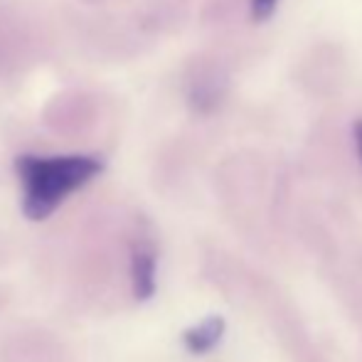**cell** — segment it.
I'll return each instance as SVG.
<instances>
[{"label":"cell","mask_w":362,"mask_h":362,"mask_svg":"<svg viewBox=\"0 0 362 362\" xmlns=\"http://www.w3.org/2000/svg\"><path fill=\"white\" fill-rule=\"evenodd\" d=\"M276 8V0H252V13L257 20H267Z\"/></svg>","instance_id":"277c9868"},{"label":"cell","mask_w":362,"mask_h":362,"mask_svg":"<svg viewBox=\"0 0 362 362\" xmlns=\"http://www.w3.org/2000/svg\"><path fill=\"white\" fill-rule=\"evenodd\" d=\"M224 333V323L222 318H207L205 323L195 325L185 333V345L192 353H207L210 348H215L217 340Z\"/></svg>","instance_id":"3957f363"},{"label":"cell","mask_w":362,"mask_h":362,"mask_svg":"<svg viewBox=\"0 0 362 362\" xmlns=\"http://www.w3.org/2000/svg\"><path fill=\"white\" fill-rule=\"evenodd\" d=\"M355 144H358V153H360V160H362V121L355 124Z\"/></svg>","instance_id":"5b68a950"},{"label":"cell","mask_w":362,"mask_h":362,"mask_svg":"<svg viewBox=\"0 0 362 362\" xmlns=\"http://www.w3.org/2000/svg\"><path fill=\"white\" fill-rule=\"evenodd\" d=\"M18 177L23 187V212L45 219L101 173L104 163L94 156H20Z\"/></svg>","instance_id":"6da1fadb"},{"label":"cell","mask_w":362,"mask_h":362,"mask_svg":"<svg viewBox=\"0 0 362 362\" xmlns=\"http://www.w3.org/2000/svg\"><path fill=\"white\" fill-rule=\"evenodd\" d=\"M131 276H134V291L139 298H148L156 291V254L146 244L134 249L131 259Z\"/></svg>","instance_id":"7a4b0ae2"}]
</instances>
